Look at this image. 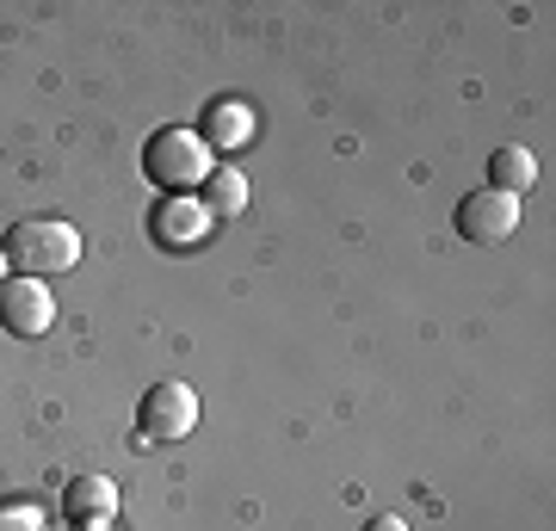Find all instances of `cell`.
<instances>
[{
	"label": "cell",
	"instance_id": "obj_7",
	"mask_svg": "<svg viewBox=\"0 0 556 531\" xmlns=\"http://www.w3.org/2000/svg\"><path fill=\"white\" fill-rule=\"evenodd\" d=\"M155 229H161L167 248H199V241L211 236V211H204L199 198H174V204L155 217Z\"/></svg>",
	"mask_w": 556,
	"mask_h": 531
},
{
	"label": "cell",
	"instance_id": "obj_1",
	"mask_svg": "<svg viewBox=\"0 0 556 531\" xmlns=\"http://www.w3.org/2000/svg\"><path fill=\"white\" fill-rule=\"evenodd\" d=\"M7 260L20 266V278H56L80 260V236L75 223L62 217H25L7 229Z\"/></svg>",
	"mask_w": 556,
	"mask_h": 531
},
{
	"label": "cell",
	"instance_id": "obj_11",
	"mask_svg": "<svg viewBox=\"0 0 556 531\" xmlns=\"http://www.w3.org/2000/svg\"><path fill=\"white\" fill-rule=\"evenodd\" d=\"M365 531H408V526H402V519H371Z\"/></svg>",
	"mask_w": 556,
	"mask_h": 531
},
{
	"label": "cell",
	"instance_id": "obj_4",
	"mask_svg": "<svg viewBox=\"0 0 556 531\" xmlns=\"http://www.w3.org/2000/svg\"><path fill=\"white\" fill-rule=\"evenodd\" d=\"M199 427V395H192V383H155V390L137 402V433L142 439H186Z\"/></svg>",
	"mask_w": 556,
	"mask_h": 531
},
{
	"label": "cell",
	"instance_id": "obj_5",
	"mask_svg": "<svg viewBox=\"0 0 556 531\" xmlns=\"http://www.w3.org/2000/svg\"><path fill=\"white\" fill-rule=\"evenodd\" d=\"M50 321H56V296L43 278H0V328L20 340H38L50 334Z\"/></svg>",
	"mask_w": 556,
	"mask_h": 531
},
{
	"label": "cell",
	"instance_id": "obj_2",
	"mask_svg": "<svg viewBox=\"0 0 556 531\" xmlns=\"http://www.w3.org/2000/svg\"><path fill=\"white\" fill-rule=\"evenodd\" d=\"M142 167H149V179H155L161 192L192 198L204 179H211V142H204L199 130L174 124V130L149 137V149H142Z\"/></svg>",
	"mask_w": 556,
	"mask_h": 531
},
{
	"label": "cell",
	"instance_id": "obj_8",
	"mask_svg": "<svg viewBox=\"0 0 556 531\" xmlns=\"http://www.w3.org/2000/svg\"><path fill=\"white\" fill-rule=\"evenodd\" d=\"M532 179H538L532 149H519V142H507V149H495V155H489V186H495V192L519 198L526 186H532Z\"/></svg>",
	"mask_w": 556,
	"mask_h": 531
},
{
	"label": "cell",
	"instance_id": "obj_3",
	"mask_svg": "<svg viewBox=\"0 0 556 531\" xmlns=\"http://www.w3.org/2000/svg\"><path fill=\"white\" fill-rule=\"evenodd\" d=\"M519 229V198L495 192V186H477V192L457 198V236L477 241V248H495Z\"/></svg>",
	"mask_w": 556,
	"mask_h": 531
},
{
	"label": "cell",
	"instance_id": "obj_10",
	"mask_svg": "<svg viewBox=\"0 0 556 531\" xmlns=\"http://www.w3.org/2000/svg\"><path fill=\"white\" fill-rule=\"evenodd\" d=\"M241 204H248V179L229 174V167H211V179H204V211L211 217H229Z\"/></svg>",
	"mask_w": 556,
	"mask_h": 531
},
{
	"label": "cell",
	"instance_id": "obj_6",
	"mask_svg": "<svg viewBox=\"0 0 556 531\" xmlns=\"http://www.w3.org/2000/svg\"><path fill=\"white\" fill-rule=\"evenodd\" d=\"M118 513V482L112 476H75L62 489V519L68 526H105Z\"/></svg>",
	"mask_w": 556,
	"mask_h": 531
},
{
	"label": "cell",
	"instance_id": "obj_9",
	"mask_svg": "<svg viewBox=\"0 0 556 531\" xmlns=\"http://www.w3.org/2000/svg\"><path fill=\"white\" fill-rule=\"evenodd\" d=\"M199 137L217 142V149H241V142L254 137V112L248 105H211V118H204Z\"/></svg>",
	"mask_w": 556,
	"mask_h": 531
},
{
	"label": "cell",
	"instance_id": "obj_12",
	"mask_svg": "<svg viewBox=\"0 0 556 531\" xmlns=\"http://www.w3.org/2000/svg\"><path fill=\"white\" fill-rule=\"evenodd\" d=\"M0 260H7V254H0ZM0 278H7V273H0Z\"/></svg>",
	"mask_w": 556,
	"mask_h": 531
}]
</instances>
